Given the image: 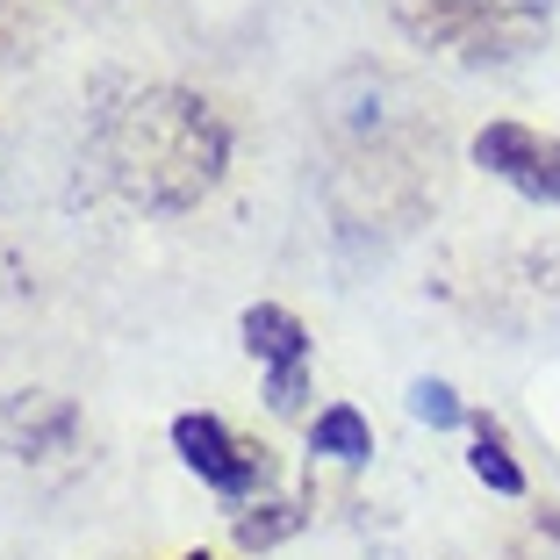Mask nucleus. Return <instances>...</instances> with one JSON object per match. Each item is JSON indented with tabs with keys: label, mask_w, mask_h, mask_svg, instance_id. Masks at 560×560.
Wrapping results in <instances>:
<instances>
[{
	"label": "nucleus",
	"mask_w": 560,
	"mask_h": 560,
	"mask_svg": "<svg viewBox=\"0 0 560 560\" xmlns=\"http://www.w3.org/2000/svg\"><path fill=\"white\" fill-rule=\"evenodd\" d=\"M108 165L151 209H187L215 187L223 173V122L209 116V101L151 86L108 122Z\"/></svg>",
	"instance_id": "nucleus-1"
},
{
	"label": "nucleus",
	"mask_w": 560,
	"mask_h": 560,
	"mask_svg": "<svg viewBox=\"0 0 560 560\" xmlns=\"http://www.w3.org/2000/svg\"><path fill=\"white\" fill-rule=\"evenodd\" d=\"M173 445H180V460L195 467V475L209 481L215 495H231V503L259 495L266 453H259V445H245V439H231V424H223V417H209V410L173 417Z\"/></svg>",
	"instance_id": "nucleus-2"
},
{
	"label": "nucleus",
	"mask_w": 560,
	"mask_h": 560,
	"mask_svg": "<svg viewBox=\"0 0 560 560\" xmlns=\"http://www.w3.org/2000/svg\"><path fill=\"white\" fill-rule=\"evenodd\" d=\"M475 165L517 187L525 201H560V137H539L525 122H489L475 137Z\"/></svg>",
	"instance_id": "nucleus-3"
},
{
	"label": "nucleus",
	"mask_w": 560,
	"mask_h": 560,
	"mask_svg": "<svg viewBox=\"0 0 560 560\" xmlns=\"http://www.w3.org/2000/svg\"><path fill=\"white\" fill-rule=\"evenodd\" d=\"M245 346H252V360H259L266 374L310 366V330H302L295 310H280V302H252L245 310Z\"/></svg>",
	"instance_id": "nucleus-4"
},
{
	"label": "nucleus",
	"mask_w": 560,
	"mask_h": 560,
	"mask_svg": "<svg viewBox=\"0 0 560 560\" xmlns=\"http://www.w3.org/2000/svg\"><path fill=\"white\" fill-rule=\"evenodd\" d=\"M310 453H324V460H346V467H360L366 453H374V431H366V417L352 410V402H330V410L310 424Z\"/></svg>",
	"instance_id": "nucleus-5"
},
{
	"label": "nucleus",
	"mask_w": 560,
	"mask_h": 560,
	"mask_svg": "<svg viewBox=\"0 0 560 560\" xmlns=\"http://www.w3.org/2000/svg\"><path fill=\"white\" fill-rule=\"evenodd\" d=\"M467 467H475V481H489L495 495H525V467L495 445V431H481L475 439V453H467Z\"/></svg>",
	"instance_id": "nucleus-6"
},
{
	"label": "nucleus",
	"mask_w": 560,
	"mask_h": 560,
	"mask_svg": "<svg viewBox=\"0 0 560 560\" xmlns=\"http://www.w3.org/2000/svg\"><path fill=\"white\" fill-rule=\"evenodd\" d=\"M410 417L431 424V431H453V424H467V402L453 396L445 381H417V388H410Z\"/></svg>",
	"instance_id": "nucleus-7"
},
{
	"label": "nucleus",
	"mask_w": 560,
	"mask_h": 560,
	"mask_svg": "<svg viewBox=\"0 0 560 560\" xmlns=\"http://www.w3.org/2000/svg\"><path fill=\"white\" fill-rule=\"evenodd\" d=\"M187 560H209V553H187Z\"/></svg>",
	"instance_id": "nucleus-8"
}]
</instances>
